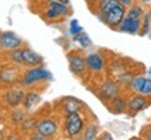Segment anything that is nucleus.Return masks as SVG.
<instances>
[{"label": "nucleus", "instance_id": "1", "mask_svg": "<svg viewBox=\"0 0 151 140\" xmlns=\"http://www.w3.org/2000/svg\"><path fill=\"white\" fill-rule=\"evenodd\" d=\"M91 11L102 24L118 31L120 22L126 17L127 6L120 0H99Z\"/></svg>", "mask_w": 151, "mask_h": 140}, {"label": "nucleus", "instance_id": "2", "mask_svg": "<svg viewBox=\"0 0 151 140\" xmlns=\"http://www.w3.org/2000/svg\"><path fill=\"white\" fill-rule=\"evenodd\" d=\"M3 58L7 59V63L21 66V67H34L43 63V58L41 55L31 49L28 45H24L21 48H17L10 52H4Z\"/></svg>", "mask_w": 151, "mask_h": 140}, {"label": "nucleus", "instance_id": "3", "mask_svg": "<svg viewBox=\"0 0 151 140\" xmlns=\"http://www.w3.org/2000/svg\"><path fill=\"white\" fill-rule=\"evenodd\" d=\"M52 79H53L52 73L42 65L34 66V67H25L21 74L20 86L24 87L25 90L38 88L39 84H48Z\"/></svg>", "mask_w": 151, "mask_h": 140}, {"label": "nucleus", "instance_id": "4", "mask_svg": "<svg viewBox=\"0 0 151 140\" xmlns=\"http://www.w3.org/2000/svg\"><path fill=\"white\" fill-rule=\"evenodd\" d=\"M88 118L84 112H73L62 116V135L67 139H80Z\"/></svg>", "mask_w": 151, "mask_h": 140}, {"label": "nucleus", "instance_id": "5", "mask_svg": "<svg viewBox=\"0 0 151 140\" xmlns=\"http://www.w3.org/2000/svg\"><path fill=\"white\" fill-rule=\"evenodd\" d=\"M73 14L70 4H65L59 0H45L41 17L46 22H58Z\"/></svg>", "mask_w": 151, "mask_h": 140}, {"label": "nucleus", "instance_id": "6", "mask_svg": "<svg viewBox=\"0 0 151 140\" xmlns=\"http://www.w3.org/2000/svg\"><path fill=\"white\" fill-rule=\"evenodd\" d=\"M120 94H122V84L118 80H113L111 77H104L102 80L98 81L95 95H98L102 102H111L113 98H116Z\"/></svg>", "mask_w": 151, "mask_h": 140}, {"label": "nucleus", "instance_id": "7", "mask_svg": "<svg viewBox=\"0 0 151 140\" xmlns=\"http://www.w3.org/2000/svg\"><path fill=\"white\" fill-rule=\"evenodd\" d=\"M60 116V115H59ZM59 116H45V118H39L37 123V132L39 135H42L46 139H55L58 136L62 135V119Z\"/></svg>", "mask_w": 151, "mask_h": 140}, {"label": "nucleus", "instance_id": "8", "mask_svg": "<svg viewBox=\"0 0 151 140\" xmlns=\"http://www.w3.org/2000/svg\"><path fill=\"white\" fill-rule=\"evenodd\" d=\"M66 58L69 62V69H70L71 74H74L77 79H84L88 76L90 70L87 66L86 53L83 51H80V49L70 51V52H67Z\"/></svg>", "mask_w": 151, "mask_h": 140}, {"label": "nucleus", "instance_id": "9", "mask_svg": "<svg viewBox=\"0 0 151 140\" xmlns=\"http://www.w3.org/2000/svg\"><path fill=\"white\" fill-rule=\"evenodd\" d=\"M27 90L21 86L14 87H4L1 91V104L3 108H7V111L14 109V108L22 107L24 98H25Z\"/></svg>", "mask_w": 151, "mask_h": 140}, {"label": "nucleus", "instance_id": "10", "mask_svg": "<svg viewBox=\"0 0 151 140\" xmlns=\"http://www.w3.org/2000/svg\"><path fill=\"white\" fill-rule=\"evenodd\" d=\"M24 71V67L13 65V63H3L1 71H0V80H1V87H14L20 86L21 74Z\"/></svg>", "mask_w": 151, "mask_h": 140}, {"label": "nucleus", "instance_id": "11", "mask_svg": "<svg viewBox=\"0 0 151 140\" xmlns=\"http://www.w3.org/2000/svg\"><path fill=\"white\" fill-rule=\"evenodd\" d=\"M86 60L88 70H90V74H102L108 67V60L101 51H92V52L86 53Z\"/></svg>", "mask_w": 151, "mask_h": 140}, {"label": "nucleus", "instance_id": "12", "mask_svg": "<svg viewBox=\"0 0 151 140\" xmlns=\"http://www.w3.org/2000/svg\"><path fill=\"white\" fill-rule=\"evenodd\" d=\"M56 109L59 111L60 116H63V115L73 112H86L87 105L81 100L76 97H65L60 98L59 101L56 102Z\"/></svg>", "mask_w": 151, "mask_h": 140}, {"label": "nucleus", "instance_id": "13", "mask_svg": "<svg viewBox=\"0 0 151 140\" xmlns=\"http://www.w3.org/2000/svg\"><path fill=\"white\" fill-rule=\"evenodd\" d=\"M27 42L22 39L20 35L14 31H3L0 35V48H1V53L4 52H10L17 48H21Z\"/></svg>", "mask_w": 151, "mask_h": 140}, {"label": "nucleus", "instance_id": "14", "mask_svg": "<svg viewBox=\"0 0 151 140\" xmlns=\"http://www.w3.org/2000/svg\"><path fill=\"white\" fill-rule=\"evenodd\" d=\"M151 105V95L143 94H132L127 97V115H137Z\"/></svg>", "mask_w": 151, "mask_h": 140}, {"label": "nucleus", "instance_id": "15", "mask_svg": "<svg viewBox=\"0 0 151 140\" xmlns=\"http://www.w3.org/2000/svg\"><path fill=\"white\" fill-rule=\"evenodd\" d=\"M127 90L134 94H143V95H151V76L134 74L132 79Z\"/></svg>", "mask_w": 151, "mask_h": 140}, {"label": "nucleus", "instance_id": "16", "mask_svg": "<svg viewBox=\"0 0 151 140\" xmlns=\"http://www.w3.org/2000/svg\"><path fill=\"white\" fill-rule=\"evenodd\" d=\"M141 20L143 18H133V17L126 16L123 21L120 22L118 31L123 34H129V35H139L141 28Z\"/></svg>", "mask_w": 151, "mask_h": 140}, {"label": "nucleus", "instance_id": "17", "mask_svg": "<svg viewBox=\"0 0 151 140\" xmlns=\"http://www.w3.org/2000/svg\"><path fill=\"white\" fill-rule=\"evenodd\" d=\"M41 102H42V95H41V92L38 91L37 88H28L27 92H25V98H24L22 107L25 108L28 112H31V111H34L35 108L39 107Z\"/></svg>", "mask_w": 151, "mask_h": 140}, {"label": "nucleus", "instance_id": "18", "mask_svg": "<svg viewBox=\"0 0 151 140\" xmlns=\"http://www.w3.org/2000/svg\"><path fill=\"white\" fill-rule=\"evenodd\" d=\"M106 107L109 108V111L112 113H126L127 112V98L124 97V94L122 92L120 95H118L116 98H113L111 102L106 104Z\"/></svg>", "mask_w": 151, "mask_h": 140}, {"label": "nucleus", "instance_id": "19", "mask_svg": "<svg viewBox=\"0 0 151 140\" xmlns=\"http://www.w3.org/2000/svg\"><path fill=\"white\" fill-rule=\"evenodd\" d=\"M99 133H101V128H99V125L97 123V121L94 118H88L86 128H84V132H83V135H81L80 139H87V140L98 139Z\"/></svg>", "mask_w": 151, "mask_h": 140}, {"label": "nucleus", "instance_id": "20", "mask_svg": "<svg viewBox=\"0 0 151 140\" xmlns=\"http://www.w3.org/2000/svg\"><path fill=\"white\" fill-rule=\"evenodd\" d=\"M38 121H39V118H37V115H27V116L24 118V121L18 125V130H20V133H21L22 136L28 137L29 133H32L34 130L37 129Z\"/></svg>", "mask_w": 151, "mask_h": 140}, {"label": "nucleus", "instance_id": "21", "mask_svg": "<svg viewBox=\"0 0 151 140\" xmlns=\"http://www.w3.org/2000/svg\"><path fill=\"white\" fill-rule=\"evenodd\" d=\"M7 113H9V115H7V121H9L13 126H18V125L24 121V118L28 115V111L24 107H18V108H14V109L7 111Z\"/></svg>", "mask_w": 151, "mask_h": 140}, {"label": "nucleus", "instance_id": "22", "mask_svg": "<svg viewBox=\"0 0 151 140\" xmlns=\"http://www.w3.org/2000/svg\"><path fill=\"white\" fill-rule=\"evenodd\" d=\"M73 41L78 43L81 49H87V48H90V46L92 45V42H91V39H90V37H88V35H87L84 31H83L81 34H78V35L73 37Z\"/></svg>", "mask_w": 151, "mask_h": 140}, {"label": "nucleus", "instance_id": "23", "mask_svg": "<svg viewBox=\"0 0 151 140\" xmlns=\"http://www.w3.org/2000/svg\"><path fill=\"white\" fill-rule=\"evenodd\" d=\"M151 34V20L148 13H146L143 16V20H141V28H140V32L139 35L140 37H146V35H150Z\"/></svg>", "mask_w": 151, "mask_h": 140}, {"label": "nucleus", "instance_id": "24", "mask_svg": "<svg viewBox=\"0 0 151 140\" xmlns=\"http://www.w3.org/2000/svg\"><path fill=\"white\" fill-rule=\"evenodd\" d=\"M69 32H70L71 37H76V35L83 32V27L80 25V22L77 20H71L70 21V24H69Z\"/></svg>", "mask_w": 151, "mask_h": 140}, {"label": "nucleus", "instance_id": "25", "mask_svg": "<svg viewBox=\"0 0 151 140\" xmlns=\"http://www.w3.org/2000/svg\"><path fill=\"white\" fill-rule=\"evenodd\" d=\"M140 136L143 137V139H148V140H151V123L146 125V126H144V128L141 129Z\"/></svg>", "mask_w": 151, "mask_h": 140}, {"label": "nucleus", "instance_id": "26", "mask_svg": "<svg viewBox=\"0 0 151 140\" xmlns=\"http://www.w3.org/2000/svg\"><path fill=\"white\" fill-rule=\"evenodd\" d=\"M120 1H122V3H124V4L127 6V7H130L132 4H134L136 0H120Z\"/></svg>", "mask_w": 151, "mask_h": 140}, {"label": "nucleus", "instance_id": "27", "mask_svg": "<svg viewBox=\"0 0 151 140\" xmlns=\"http://www.w3.org/2000/svg\"><path fill=\"white\" fill-rule=\"evenodd\" d=\"M136 1H140V3H143V4H146V6L151 4V0H136Z\"/></svg>", "mask_w": 151, "mask_h": 140}, {"label": "nucleus", "instance_id": "28", "mask_svg": "<svg viewBox=\"0 0 151 140\" xmlns=\"http://www.w3.org/2000/svg\"><path fill=\"white\" fill-rule=\"evenodd\" d=\"M147 13H148V16H150V20H151V4H150V6H147ZM148 37L151 38V34L148 35Z\"/></svg>", "mask_w": 151, "mask_h": 140}, {"label": "nucleus", "instance_id": "29", "mask_svg": "<svg viewBox=\"0 0 151 140\" xmlns=\"http://www.w3.org/2000/svg\"><path fill=\"white\" fill-rule=\"evenodd\" d=\"M62 3H65V4H70V0H59Z\"/></svg>", "mask_w": 151, "mask_h": 140}, {"label": "nucleus", "instance_id": "30", "mask_svg": "<svg viewBox=\"0 0 151 140\" xmlns=\"http://www.w3.org/2000/svg\"><path fill=\"white\" fill-rule=\"evenodd\" d=\"M148 74H150V76H151V69H148Z\"/></svg>", "mask_w": 151, "mask_h": 140}]
</instances>
